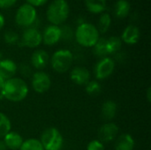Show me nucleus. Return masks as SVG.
Returning a JSON list of instances; mask_svg holds the SVG:
<instances>
[{
    "label": "nucleus",
    "mask_w": 151,
    "mask_h": 150,
    "mask_svg": "<svg viewBox=\"0 0 151 150\" xmlns=\"http://www.w3.org/2000/svg\"><path fill=\"white\" fill-rule=\"evenodd\" d=\"M26 1H27V4H28L31 6L36 8V7L43 6L45 4H47V2L49 0H26Z\"/></svg>",
    "instance_id": "7c9ffc66"
},
{
    "label": "nucleus",
    "mask_w": 151,
    "mask_h": 150,
    "mask_svg": "<svg viewBox=\"0 0 151 150\" xmlns=\"http://www.w3.org/2000/svg\"><path fill=\"white\" fill-rule=\"evenodd\" d=\"M86 9L93 14H101L106 9V0H84Z\"/></svg>",
    "instance_id": "aec40b11"
},
{
    "label": "nucleus",
    "mask_w": 151,
    "mask_h": 150,
    "mask_svg": "<svg viewBox=\"0 0 151 150\" xmlns=\"http://www.w3.org/2000/svg\"><path fill=\"white\" fill-rule=\"evenodd\" d=\"M60 29H61V40L71 41L74 36V33L69 26L65 25L63 27H60Z\"/></svg>",
    "instance_id": "cd10ccee"
},
{
    "label": "nucleus",
    "mask_w": 151,
    "mask_h": 150,
    "mask_svg": "<svg viewBox=\"0 0 151 150\" xmlns=\"http://www.w3.org/2000/svg\"><path fill=\"white\" fill-rule=\"evenodd\" d=\"M28 91V86L23 79L13 77L4 81L0 95L10 102L19 103L27 96Z\"/></svg>",
    "instance_id": "f257e3e1"
},
{
    "label": "nucleus",
    "mask_w": 151,
    "mask_h": 150,
    "mask_svg": "<svg viewBox=\"0 0 151 150\" xmlns=\"http://www.w3.org/2000/svg\"><path fill=\"white\" fill-rule=\"evenodd\" d=\"M12 129V123L9 118L3 112H0V138L3 139Z\"/></svg>",
    "instance_id": "b1692460"
},
{
    "label": "nucleus",
    "mask_w": 151,
    "mask_h": 150,
    "mask_svg": "<svg viewBox=\"0 0 151 150\" xmlns=\"http://www.w3.org/2000/svg\"><path fill=\"white\" fill-rule=\"evenodd\" d=\"M106 1H107V0H106Z\"/></svg>",
    "instance_id": "4c0bfd02"
},
{
    "label": "nucleus",
    "mask_w": 151,
    "mask_h": 150,
    "mask_svg": "<svg viewBox=\"0 0 151 150\" xmlns=\"http://www.w3.org/2000/svg\"><path fill=\"white\" fill-rule=\"evenodd\" d=\"M85 90L89 95H97L102 91V87L100 83L96 80H89L85 85Z\"/></svg>",
    "instance_id": "a878e982"
},
{
    "label": "nucleus",
    "mask_w": 151,
    "mask_h": 150,
    "mask_svg": "<svg viewBox=\"0 0 151 150\" xmlns=\"http://www.w3.org/2000/svg\"><path fill=\"white\" fill-rule=\"evenodd\" d=\"M119 134V126L112 122H108L104 124L99 131H98V137L99 141L103 143L111 142L116 140Z\"/></svg>",
    "instance_id": "9d476101"
},
{
    "label": "nucleus",
    "mask_w": 151,
    "mask_h": 150,
    "mask_svg": "<svg viewBox=\"0 0 151 150\" xmlns=\"http://www.w3.org/2000/svg\"><path fill=\"white\" fill-rule=\"evenodd\" d=\"M18 71V66L12 59H2L0 61V75L4 80L15 77Z\"/></svg>",
    "instance_id": "2eb2a0df"
},
{
    "label": "nucleus",
    "mask_w": 151,
    "mask_h": 150,
    "mask_svg": "<svg viewBox=\"0 0 151 150\" xmlns=\"http://www.w3.org/2000/svg\"><path fill=\"white\" fill-rule=\"evenodd\" d=\"M19 150H44L40 141L37 139H27L23 141Z\"/></svg>",
    "instance_id": "393cba45"
},
{
    "label": "nucleus",
    "mask_w": 151,
    "mask_h": 150,
    "mask_svg": "<svg viewBox=\"0 0 151 150\" xmlns=\"http://www.w3.org/2000/svg\"><path fill=\"white\" fill-rule=\"evenodd\" d=\"M32 88L35 92L43 94L47 92L51 86V80L48 73L42 71H37L32 75Z\"/></svg>",
    "instance_id": "1a4fd4ad"
},
{
    "label": "nucleus",
    "mask_w": 151,
    "mask_h": 150,
    "mask_svg": "<svg viewBox=\"0 0 151 150\" xmlns=\"http://www.w3.org/2000/svg\"><path fill=\"white\" fill-rule=\"evenodd\" d=\"M118 111V105L117 103L112 100H107L105 101L102 105V116L106 120H111L113 119L117 115Z\"/></svg>",
    "instance_id": "a211bd4d"
},
{
    "label": "nucleus",
    "mask_w": 151,
    "mask_h": 150,
    "mask_svg": "<svg viewBox=\"0 0 151 150\" xmlns=\"http://www.w3.org/2000/svg\"><path fill=\"white\" fill-rule=\"evenodd\" d=\"M111 17L108 12L101 13V16L98 20V26L96 27L99 34H105L111 27Z\"/></svg>",
    "instance_id": "5701e85b"
},
{
    "label": "nucleus",
    "mask_w": 151,
    "mask_h": 150,
    "mask_svg": "<svg viewBox=\"0 0 151 150\" xmlns=\"http://www.w3.org/2000/svg\"><path fill=\"white\" fill-rule=\"evenodd\" d=\"M4 78L0 75V93H1V90H2V88H3V86H4Z\"/></svg>",
    "instance_id": "c9c22d12"
},
{
    "label": "nucleus",
    "mask_w": 151,
    "mask_h": 150,
    "mask_svg": "<svg viewBox=\"0 0 151 150\" xmlns=\"http://www.w3.org/2000/svg\"><path fill=\"white\" fill-rule=\"evenodd\" d=\"M140 37H141V32L139 27L134 25H128L123 30L120 39L122 42H125L126 44L134 45L139 42Z\"/></svg>",
    "instance_id": "ddd939ff"
},
{
    "label": "nucleus",
    "mask_w": 151,
    "mask_h": 150,
    "mask_svg": "<svg viewBox=\"0 0 151 150\" xmlns=\"http://www.w3.org/2000/svg\"><path fill=\"white\" fill-rule=\"evenodd\" d=\"M3 141L8 149L19 150L24 140L22 136L16 132H9L4 138Z\"/></svg>",
    "instance_id": "dca6fc26"
},
{
    "label": "nucleus",
    "mask_w": 151,
    "mask_h": 150,
    "mask_svg": "<svg viewBox=\"0 0 151 150\" xmlns=\"http://www.w3.org/2000/svg\"><path fill=\"white\" fill-rule=\"evenodd\" d=\"M106 42H107V50L109 55L118 53L120 50L123 43L120 37L119 36H111L109 38H106Z\"/></svg>",
    "instance_id": "4be33fe9"
},
{
    "label": "nucleus",
    "mask_w": 151,
    "mask_h": 150,
    "mask_svg": "<svg viewBox=\"0 0 151 150\" xmlns=\"http://www.w3.org/2000/svg\"><path fill=\"white\" fill-rule=\"evenodd\" d=\"M39 141L44 150H61L64 145V138L56 127L45 129Z\"/></svg>",
    "instance_id": "39448f33"
},
{
    "label": "nucleus",
    "mask_w": 151,
    "mask_h": 150,
    "mask_svg": "<svg viewBox=\"0 0 151 150\" xmlns=\"http://www.w3.org/2000/svg\"><path fill=\"white\" fill-rule=\"evenodd\" d=\"M135 141L129 133H123L116 140L115 150H134Z\"/></svg>",
    "instance_id": "f3484780"
},
{
    "label": "nucleus",
    "mask_w": 151,
    "mask_h": 150,
    "mask_svg": "<svg viewBox=\"0 0 151 150\" xmlns=\"http://www.w3.org/2000/svg\"><path fill=\"white\" fill-rule=\"evenodd\" d=\"M0 150H8L3 140H0Z\"/></svg>",
    "instance_id": "72a5a7b5"
},
{
    "label": "nucleus",
    "mask_w": 151,
    "mask_h": 150,
    "mask_svg": "<svg viewBox=\"0 0 151 150\" xmlns=\"http://www.w3.org/2000/svg\"><path fill=\"white\" fill-rule=\"evenodd\" d=\"M93 48V53L100 57H108V50H107V42H106V38L104 37H100L99 40L96 42V43L92 47Z\"/></svg>",
    "instance_id": "412c9836"
},
{
    "label": "nucleus",
    "mask_w": 151,
    "mask_h": 150,
    "mask_svg": "<svg viewBox=\"0 0 151 150\" xmlns=\"http://www.w3.org/2000/svg\"><path fill=\"white\" fill-rule=\"evenodd\" d=\"M131 11V4L127 0H118L114 5V13L115 16L119 19H123L127 18Z\"/></svg>",
    "instance_id": "6ab92c4d"
},
{
    "label": "nucleus",
    "mask_w": 151,
    "mask_h": 150,
    "mask_svg": "<svg viewBox=\"0 0 151 150\" xmlns=\"http://www.w3.org/2000/svg\"><path fill=\"white\" fill-rule=\"evenodd\" d=\"M42 42L47 46H52L57 44L61 40V29L60 27L55 25H49L42 33Z\"/></svg>",
    "instance_id": "9b49d317"
},
{
    "label": "nucleus",
    "mask_w": 151,
    "mask_h": 150,
    "mask_svg": "<svg viewBox=\"0 0 151 150\" xmlns=\"http://www.w3.org/2000/svg\"><path fill=\"white\" fill-rule=\"evenodd\" d=\"M70 79L76 85L85 86L90 80V73L83 66H75L70 72Z\"/></svg>",
    "instance_id": "f8f14e48"
},
{
    "label": "nucleus",
    "mask_w": 151,
    "mask_h": 150,
    "mask_svg": "<svg viewBox=\"0 0 151 150\" xmlns=\"http://www.w3.org/2000/svg\"><path fill=\"white\" fill-rule=\"evenodd\" d=\"M4 24H5L4 17V15H3V14H1V13H0V30H2V29H3V27H4Z\"/></svg>",
    "instance_id": "473e14b6"
},
{
    "label": "nucleus",
    "mask_w": 151,
    "mask_h": 150,
    "mask_svg": "<svg viewBox=\"0 0 151 150\" xmlns=\"http://www.w3.org/2000/svg\"><path fill=\"white\" fill-rule=\"evenodd\" d=\"M15 22L16 24L24 28L34 27L37 21V11L36 9L28 4H21L16 13H15Z\"/></svg>",
    "instance_id": "423d86ee"
},
{
    "label": "nucleus",
    "mask_w": 151,
    "mask_h": 150,
    "mask_svg": "<svg viewBox=\"0 0 151 150\" xmlns=\"http://www.w3.org/2000/svg\"><path fill=\"white\" fill-rule=\"evenodd\" d=\"M116 67L115 61L109 57H105L101 58L94 68V73L97 80H104L107 78H109L114 72Z\"/></svg>",
    "instance_id": "0eeeda50"
},
{
    "label": "nucleus",
    "mask_w": 151,
    "mask_h": 150,
    "mask_svg": "<svg viewBox=\"0 0 151 150\" xmlns=\"http://www.w3.org/2000/svg\"><path fill=\"white\" fill-rule=\"evenodd\" d=\"M147 100L148 102H150L151 100V88H149L148 90H147Z\"/></svg>",
    "instance_id": "f704fd0d"
},
{
    "label": "nucleus",
    "mask_w": 151,
    "mask_h": 150,
    "mask_svg": "<svg viewBox=\"0 0 151 150\" xmlns=\"http://www.w3.org/2000/svg\"><path fill=\"white\" fill-rule=\"evenodd\" d=\"M3 57H4V55H3V52H1V51H0V61L3 59Z\"/></svg>",
    "instance_id": "e433bc0d"
},
{
    "label": "nucleus",
    "mask_w": 151,
    "mask_h": 150,
    "mask_svg": "<svg viewBox=\"0 0 151 150\" xmlns=\"http://www.w3.org/2000/svg\"><path fill=\"white\" fill-rule=\"evenodd\" d=\"M19 42L22 44V46H25L27 48H37L42 42V33L37 27H30L25 28Z\"/></svg>",
    "instance_id": "6e6552de"
},
{
    "label": "nucleus",
    "mask_w": 151,
    "mask_h": 150,
    "mask_svg": "<svg viewBox=\"0 0 151 150\" xmlns=\"http://www.w3.org/2000/svg\"><path fill=\"white\" fill-rule=\"evenodd\" d=\"M4 40L5 43H7L9 45H14L19 42V36L15 31L8 30L4 34Z\"/></svg>",
    "instance_id": "bb28decb"
},
{
    "label": "nucleus",
    "mask_w": 151,
    "mask_h": 150,
    "mask_svg": "<svg viewBox=\"0 0 151 150\" xmlns=\"http://www.w3.org/2000/svg\"><path fill=\"white\" fill-rule=\"evenodd\" d=\"M18 0H0V8L7 9L13 6Z\"/></svg>",
    "instance_id": "2f4dec72"
},
{
    "label": "nucleus",
    "mask_w": 151,
    "mask_h": 150,
    "mask_svg": "<svg viewBox=\"0 0 151 150\" xmlns=\"http://www.w3.org/2000/svg\"><path fill=\"white\" fill-rule=\"evenodd\" d=\"M73 62V54L71 50L61 49L53 53L50 57V63L52 69L58 73L66 72Z\"/></svg>",
    "instance_id": "20e7f679"
},
{
    "label": "nucleus",
    "mask_w": 151,
    "mask_h": 150,
    "mask_svg": "<svg viewBox=\"0 0 151 150\" xmlns=\"http://www.w3.org/2000/svg\"><path fill=\"white\" fill-rule=\"evenodd\" d=\"M18 69H19V71L20 72V74L24 78H29V77H31V75H33L31 66L29 65L26 64V63L25 64H21Z\"/></svg>",
    "instance_id": "c85d7f7f"
},
{
    "label": "nucleus",
    "mask_w": 151,
    "mask_h": 150,
    "mask_svg": "<svg viewBox=\"0 0 151 150\" xmlns=\"http://www.w3.org/2000/svg\"><path fill=\"white\" fill-rule=\"evenodd\" d=\"M70 7L66 0H53L48 6L46 17L50 25L60 26L69 17Z\"/></svg>",
    "instance_id": "7ed1b4c3"
},
{
    "label": "nucleus",
    "mask_w": 151,
    "mask_h": 150,
    "mask_svg": "<svg viewBox=\"0 0 151 150\" xmlns=\"http://www.w3.org/2000/svg\"><path fill=\"white\" fill-rule=\"evenodd\" d=\"M87 150H104V144L99 140H93L88 144Z\"/></svg>",
    "instance_id": "c756f323"
},
{
    "label": "nucleus",
    "mask_w": 151,
    "mask_h": 150,
    "mask_svg": "<svg viewBox=\"0 0 151 150\" xmlns=\"http://www.w3.org/2000/svg\"><path fill=\"white\" fill-rule=\"evenodd\" d=\"M74 37L77 43L85 48H92L100 38V34L95 25L88 22L79 24Z\"/></svg>",
    "instance_id": "f03ea898"
},
{
    "label": "nucleus",
    "mask_w": 151,
    "mask_h": 150,
    "mask_svg": "<svg viewBox=\"0 0 151 150\" xmlns=\"http://www.w3.org/2000/svg\"><path fill=\"white\" fill-rule=\"evenodd\" d=\"M30 61L32 66L37 71H42L48 65L50 62V56L45 50H37L33 52Z\"/></svg>",
    "instance_id": "4468645a"
}]
</instances>
